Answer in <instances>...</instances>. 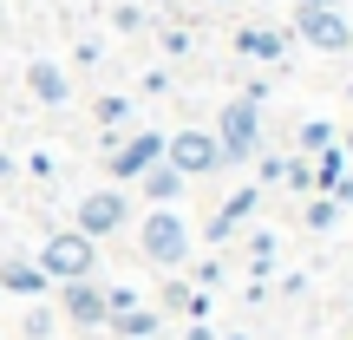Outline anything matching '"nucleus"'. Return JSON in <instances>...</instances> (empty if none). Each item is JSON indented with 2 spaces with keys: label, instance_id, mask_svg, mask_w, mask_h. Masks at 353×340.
<instances>
[{
  "label": "nucleus",
  "instance_id": "29",
  "mask_svg": "<svg viewBox=\"0 0 353 340\" xmlns=\"http://www.w3.org/2000/svg\"><path fill=\"white\" fill-rule=\"evenodd\" d=\"M223 340H242V334H223Z\"/></svg>",
  "mask_w": 353,
  "mask_h": 340
},
{
  "label": "nucleus",
  "instance_id": "3",
  "mask_svg": "<svg viewBox=\"0 0 353 340\" xmlns=\"http://www.w3.org/2000/svg\"><path fill=\"white\" fill-rule=\"evenodd\" d=\"M216 151H223V170L229 164H249L262 151V105L255 99H229L223 118H216Z\"/></svg>",
  "mask_w": 353,
  "mask_h": 340
},
{
  "label": "nucleus",
  "instance_id": "9",
  "mask_svg": "<svg viewBox=\"0 0 353 340\" xmlns=\"http://www.w3.org/2000/svg\"><path fill=\"white\" fill-rule=\"evenodd\" d=\"M0 294H13V301H39V294H52V281L39 275V262L33 255H0Z\"/></svg>",
  "mask_w": 353,
  "mask_h": 340
},
{
  "label": "nucleus",
  "instance_id": "17",
  "mask_svg": "<svg viewBox=\"0 0 353 340\" xmlns=\"http://www.w3.org/2000/svg\"><path fill=\"white\" fill-rule=\"evenodd\" d=\"M307 177H314V190H321V197H327V190H334V183L347 177V151H341V138H334L327 151H314V164H307Z\"/></svg>",
  "mask_w": 353,
  "mask_h": 340
},
{
  "label": "nucleus",
  "instance_id": "30",
  "mask_svg": "<svg viewBox=\"0 0 353 340\" xmlns=\"http://www.w3.org/2000/svg\"><path fill=\"white\" fill-rule=\"evenodd\" d=\"M157 7H170V0H157Z\"/></svg>",
  "mask_w": 353,
  "mask_h": 340
},
{
  "label": "nucleus",
  "instance_id": "21",
  "mask_svg": "<svg viewBox=\"0 0 353 340\" xmlns=\"http://www.w3.org/2000/svg\"><path fill=\"white\" fill-rule=\"evenodd\" d=\"M275 236H268V229H255V236H249V268H255V275H268V268H275Z\"/></svg>",
  "mask_w": 353,
  "mask_h": 340
},
{
  "label": "nucleus",
  "instance_id": "23",
  "mask_svg": "<svg viewBox=\"0 0 353 340\" xmlns=\"http://www.w3.org/2000/svg\"><path fill=\"white\" fill-rule=\"evenodd\" d=\"M112 26H118V33H138V26H144V7H118Z\"/></svg>",
  "mask_w": 353,
  "mask_h": 340
},
{
  "label": "nucleus",
  "instance_id": "22",
  "mask_svg": "<svg viewBox=\"0 0 353 340\" xmlns=\"http://www.w3.org/2000/svg\"><path fill=\"white\" fill-rule=\"evenodd\" d=\"M59 328V308H26V340H46Z\"/></svg>",
  "mask_w": 353,
  "mask_h": 340
},
{
  "label": "nucleus",
  "instance_id": "4",
  "mask_svg": "<svg viewBox=\"0 0 353 340\" xmlns=\"http://www.w3.org/2000/svg\"><path fill=\"white\" fill-rule=\"evenodd\" d=\"M72 229H79V236H92V242L125 236V229H131V197H125L118 183L85 190V197H79V210H72Z\"/></svg>",
  "mask_w": 353,
  "mask_h": 340
},
{
  "label": "nucleus",
  "instance_id": "6",
  "mask_svg": "<svg viewBox=\"0 0 353 340\" xmlns=\"http://www.w3.org/2000/svg\"><path fill=\"white\" fill-rule=\"evenodd\" d=\"M164 157V131H125V138H112L105 144V170H112V183L125 190V183H138L144 170Z\"/></svg>",
  "mask_w": 353,
  "mask_h": 340
},
{
  "label": "nucleus",
  "instance_id": "11",
  "mask_svg": "<svg viewBox=\"0 0 353 340\" xmlns=\"http://www.w3.org/2000/svg\"><path fill=\"white\" fill-rule=\"evenodd\" d=\"M255 203H262V190H255V183H249V190H236V197H229L223 210H216L210 223H203V236H210L216 249H223V242H229V236H236V229H242V223L255 216Z\"/></svg>",
  "mask_w": 353,
  "mask_h": 340
},
{
  "label": "nucleus",
  "instance_id": "28",
  "mask_svg": "<svg viewBox=\"0 0 353 340\" xmlns=\"http://www.w3.org/2000/svg\"><path fill=\"white\" fill-rule=\"evenodd\" d=\"M341 151H347V164H353V125H347V144H341Z\"/></svg>",
  "mask_w": 353,
  "mask_h": 340
},
{
  "label": "nucleus",
  "instance_id": "31",
  "mask_svg": "<svg viewBox=\"0 0 353 340\" xmlns=\"http://www.w3.org/2000/svg\"><path fill=\"white\" fill-rule=\"evenodd\" d=\"M216 7H229V0H216Z\"/></svg>",
  "mask_w": 353,
  "mask_h": 340
},
{
  "label": "nucleus",
  "instance_id": "33",
  "mask_svg": "<svg viewBox=\"0 0 353 340\" xmlns=\"http://www.w3.org/2000/svg\"><path fill=\"white\" fill-rule=\"evenodd\" d=\"M0 301H7V294H0Z\"/></svg>",
  "mask_w": 353,
  "mask_h": 340
},
{
  "label": "nucleus",
  "instance_id": "20",
  "mask_svg": "<svg viewBox=\"0 0 353 340\" xmlns=\"http://www.w3.org/2000/svg\"><path fill=\"white\" fill-rule=\"evenodd\" d=\"M301 223H307V229H334V223H341V203L314 190V197H307V210H301Z\"/></svg>",
  "mask_w": 353,
  "mask_h": 340
},
{
  "label": "nucleus",
  "instance_id": "10",
  "mask_svg": "<svg viewBox=\"0 0 353 340\" xmlns=\"http://www.w3.org/2000/svg\"><path fill=\"white\" fill-rule=\"evenodd\" d=\"M26 92H33L46 112H59V105L72 99V72H65L59 59H26Z\"/></svg>",
  "mask_w": 353,
  "mask_h": 340
},
{
  "label": "nucleus",
  "instance_id": "14",
  "mask_svg": "<svg viewBox=\"0 0 353 340\" xmlns=\"http://www.w3.org/2000/svg\"><path fill=\"white\" fill-rule=\"evenodd\" d=\"M183 183H190V177H176V170L164 164V157H157V164L138 177V190H144V203H151V210H170V203L183 197Z\"/></svg>",
  "mask_w": 353,
  "mask_h": 340
},
{
  "label": "nucleus",
  "instance_id": "32",
  "mask_svg": "<svg viewBox=\"0 0 353 340\" xmlns=\"http://www.w3.org/2000/svg\"><path fill=\"white\" fill-rule=\"evenodd\" d=\"M347 99H353V86H347Z\"/></svg>",
  "mask_w": 353,
  "mask_h": 340
},
{
  "label": "nucleus",
  "instance_id": "5",
  "mask_svg": "<svg viewBox=\"0 0 353 340\" xmlns=\"http://www.w3.org/2000/svg\"><path fill=\"white\" fill-rule=\"evenodd\" d=\"M164 164H170L176 177H216V170H223L216 131H203V125H183V131H170V138H164Z\"/></svg>",
  "mask_w": 353,
  "mask_h": 340
},
{
  "label": "nucleus",
  "instance_id": "12",
  "mask_svg": "<svg viewBox=\"0 0 353 340\" xmlns=\"http://www.w3.org/2000/svg\"><path fill=\"white\" fill-rule=\"evenodd\" d=\"M236 52L255 59V66H281V59H288V33H281V26H242Z\"/></svg>",
  "mask_w": 353,
  "mask_h": 340
},
{
  "label": "nucleus",
  "instance_id": "8",
  "mask_svg": "<svg viewBox=\"0 0 353 340\" xmlns=\"http://www.w3.org/2000/svg\"><path fill=\"white\" fill-rule=\"evenodd\" d=\"M59 321H72V328H105V288L99 281H59Z\"/></svg>",
  "mask_w": 353,
  "mask_h": 340
},
{
  "label": "nucleus",
  "instance_id": "1",
  "mask_svg": "<svg viewBox=\"0 0 353 340\" xmlns=\"http://www.w3.org/2000/svg\"><path fill=\"white\" fill-rule=\"evenodd\" d=\"M33 262H39V275H46L52 288H59V281H92L99 275V242L79 236V229H52Z\"/></svg>",
  "mask_w": 353,
  "mask_h": 340
},
{
  "label": "nucleus",
  "instance_id": "19",
  "mask_svg": "<svg viewBox=\"0 0 353 340\" xmlns=\"http://www.w3.org/2000/svg\"><path fill=\"white\" fill-rule=\"evenodd\" d=\"M294 144H301V157H314V151H327V144H334V125H327V118H307V125L294 131Z\"/></svg>",
  "mask_w": 353,
  "mask_h": 340
},
{
  "label": "nucleus",
  "instance_id": "26",
  "mask_svg": "<svg viewBox=\"0 0 353 340\" xmlns=\"http://www.w3.org/2000/svg\"><path fill=\"white\" fill-rule=\"evenodd\" d=\"M294 7H341V0H294Z\"/></svg>",
  "mask_w": 353,
  "mask_h": 340
},
{
  "label": "nucleus",
  "instance_id": "15",
  "mask_svg": "<svg viewBox=\"0 0 353 340\" xmlns=\"http://www.w3.org/2000/svg\"><path fill=\"white\" fill-rule=\"evenodd\" d=\"M262 183H281V190H294V197H307L314 177H307V157H262Z\"/></svg>",
  "mask_w": 353,
  "mask_h": 340
},
{
  "label": "nucleus",
  "instance_id": "13",
  "mask_svg": "<svg viewBox=\"0 0 353 340\" xmlns=\"http://www.w3.org/2000/svg\"><path fill=\"white\" fill-rule=\"evenodd\" d=\"M105 328H112L118 340H151L157 328H164V308H144V301H131V308H118V314H105Z\"/></svg>",
  "mask_w": 353,
  "mask_h": 340
},
{
  "label": "nucleus",
  "instance_id": "16",
  "mask_svg": "<svg viewBox=\"0 0 353 340\" xmlns=\"http://www.w3.org/2000/svg\"><path fill=\"white\" fill-rule=\"evenodd\" d=\"M92 118H99V131H105V144H112L118 131L131 125V99H125V92H99V105H92Z\"/></svg>",
  "mask_w": 353,
  "mask_h": 340
},
{
  "label": "nucleus",
  "instance_id": "27",
  "mask_svg": "<svg viewBox=\"0 0 353 340\" xmlns=\"http://www.w3.org/2000/svg\"><path fill=\"white\" fill-rule=\"evenodd\" d=\"M7 177H13V164H7V151H0V183H7Z\"/></svg>",
  "mask_w": 353,
  "mask_h": 340
},
{
  "label": "nucleus",
  "instance_id": "25",
  "mask_svg": "<svg viewBox=\"0 0 353 340\" xmlns=\"http://www.w3.org/2000/svg\"><path fill=\"white\" fill-rule=\"evenodd\" d=\"M327 197H334V203H341V210H353V177H341V183H334V190H327Z\"/></svg>",
  "mask_w": 353,
  "mask_h": 340
},
{
  "label": "nucleus",
  "instance_id": "18",
  "mask_svg": "<svg viewBox=\"0 0 353 340\" xmlns=\"http://www.w3.org/2000/svg\"><path fill=\"white\" fill-rule=\"evenodd\" d=\"M164 308H170V314L203 321V314H210V294H203V288H190V281H164Z\"/></svg>",
  "mask_w": 353,
  "mask_h": 340
},
{
  "label": "nucleus",
  "instance_id": "24",
  "mask_svg": "<svg viewBox=\"0 0 353 340\" xmlns=\"http://www.w3.org/2000/svg\"><path fill=\"white\" fill-rule=\"evenodd\" d=\"M164 52H170V59H183V52H190V33H183V26H164Z\"/></svg>",
  "mask_w": 353,
  "mask_h": 340
},
{
  "label": "nucleus",
  "instance_id": "2",
  "mask_svg": "<svg viewBox=\"0 0 353 340\" xmlns=\"http://www.w3.org/2000/svg\"><path fill=\"white\" fill-rule=\"evenodd\" d=\"M138 255L151 268H170V275L190 262V223L176 216V203H170V210H144L138 216Z\"/></svg>",
  "mask_w": 353,
  "mask_h": 340
},
{
  "label": "nucleus",
  "instance_id": "7",
  "mask_svg": "<svg viewBox=\"0 0 353 340\" xmlns=\"http://www.w3.org/2000/svg\"><path fill=\"white\" fill-rule=\"evenodd\" d=\"M294 33L314 52H347L353 46V26H347L341 7H294Z\"/></svg>",
  "mask_w": 353,
  "mask_h": 340
}]
</instances>
